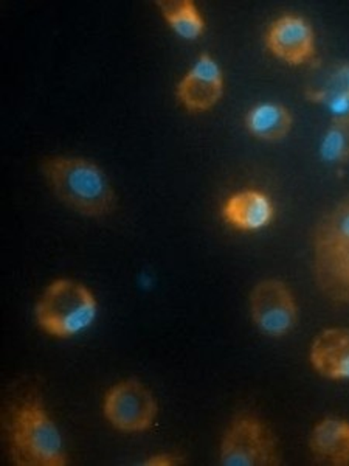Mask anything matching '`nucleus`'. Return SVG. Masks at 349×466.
<instances>
[{
    "mask_svg": "<svg viewBox=\"0 0 349 466\" xmlns=\"http://www.w3.org/2000/svg\"><path fill=\"white\" fill-rule=\"evenodd\" d=\"M274 217V204L260 190L236 191L224 202L223 218L225 223L241 232L263 230L270 226Z\"/></svg>",
    "mask_w": 349,
    "mask_h": 466,
    "instance_id": "nucleus-11",
    "label": "nucleus"
},
{
    "mask_svg": "<svg viewBox=\"0 0 349 466\" xmlns=\"http://www.w3.org/2000/svg\"><path fill=\"white\" fill-rule=\"evenodd\" d=\"M314 370L333 381H349V329H326L314 338L309 351Z\"/></svg>",
    "mask_w": 349,
    "mask_h": 466,
    "instance_id": "nucleus-10",
    "label": "nucleus"
},
{
    "mask_svg": "<svg viewBox=\"0 0 349 466\" xmlns=\"http://www.w3.org/2000/svg\"><path fill=\"white\" fill-rule=\"evenodd\" d=\"M320 153L323 159L333 164L349 162V118L333 120L323 136Z\"/></svg>",
    "mask_w": 349,
    "mask_h": 466,
    "instance_id": "nucleus-16",
    "label": "nucleus"
},
{
    "mask_svg": "<svg viewBox=\"0 0 349 466\" xmlns=\"http://www.w3.org/2000/svg\"><path fill=\"white\" fill-rule=\"evenodd\" d=\"M36 322L56 339H72L89 329L98 318L94 292L80 281L58 279L52 281L35 308Z\"/></svg>",
    "mask_w": 349,
    "mask_h": 466,
    "instance_id": "nucleus-3",
    "label": "nucleus"
},
{
    "mask_svg": "<svg viewBox=\"0 0 349 466\" xmlns=\"http://www.w3.org/2000/svg\"><path fill=\"white\" fill-rule=\"evenodd\" d=\"M219 461L223 466H276L280 451L275 437L260 420L243 415L225 431Z\"/></svg>",
    "mask_w": 349,
    "mask_h": 466,
    "instance_id": "nucleus-4",
    "label": "nucleus"
},
{
    "mask_svg": "<svg viewBox=\"0 0 349 466\" xmlns=\"http://www.w3.org/2000/svg\"><path fill=\"white\" fill-rule=\"evenodd\" d=\"M244 123L254 138L280 142L291 133L294 118L289 109L280 103H260L247 112Z\"/></svg>",
    "mask_w": 349,
    "mask_h": 466,
    "instance_id": "nucleus-13",
    "label": "nucleus"
},
{
    "mask_svg": "<svg viewBox=\"0 0 349 466\" xmlns=\"http://www.w3.org/2000/svg\"><path fill=\"white\" fill-rule=\"evenodd\" d=\"M159 406L153 392L138 380L116 382L105 395L103 413L112 428L125 434H140L153 428Z\"/></svg>",
    "mask_w": 349,
    "mask_h": 466,
    "instance_id": "nucleus-5",
    "label": "nucleus"
},
{
    "mask_svg": "<svg viewBox=\"0 0 349 466\" xmlns=\"http://www.w3.org/2000/svg\"><path fill=\"white\" fill-rule=\"evenodd\" d=\"M311 100L328 109L333 120L349 118V92L334 86L326 85L323 89L313 90L307 94Z\"/></svg>",
    "mask_w": 349,
    "mask_h": 466,
    "instance_id": "nucleus-17",
    "label": "nucleus"
},
{
    "mask_svg": "<svg viewBox=\"0 0 349 466\" xmlns=\"http://www.w3.org/2000/svg\"><path fill=\"white\" fill-rule=\"evenodd\" d=\"M166 25L185 41H196L205 32V21L196 4L191 0H160L157 2Z\"/></svg>",
    "mask_w": 349,
    "mask_h": 466,
    "instance_id": "nucleus-14",
    "label": "nucleus"
},
{
    "mask_svg": "<svg viewBox=\"0 0 349 466\" xmlns=\"http://www.w3.org/2000/svg\"><path fill=\"white\" fill-rule=\"evenodd\" d=\"M309 448L315 461L334 466H349V421L326 417L314 426Z\"/></svg>",
    "mask_w": 349,
    "mask_h": 466,
    "instance_id": "nucleus-12",
    "label": "nucleus"
},
{
    "mask_svg": "<svg viewBox=\"0 0 349 466\" xmlns=\"http://www.w3.org/2000/svg\"><path fill=\"white\" fill-rule=\"evenodd\" d=\"M250 316L254 327L270 338H283L295 329L298 308L284 281L263 280L250 292Z\"/></svg>",
    "mask_w": 349,
    "mask_h": 466,
    "instance_id": "nucleus-6",
    "label": "nucleus"
},
{
    "mask_svg": "<svg viewBox=\"0 0 349 466\" xmlns=\"http://www.w3.org/2000/svg\"><path fill=\"white\" fill-rule=\"evenodd\" d=\"M265 44L270 54L291 66L307 63L315 55L313 27L296 15L278 17L267 30Z\"/></svg>",
    "mask_w": 349,
    "mask_h": 466,
    "instance_id": "nucleus-8",
    "label": "nucleus"
},
{
    "mask_svg": "<svg viewBox=\"0 0 349 466\" xmlns=\"http://www.w3.org/2000/svg\"><path fill=\"white\" fill-rule=\"evenodd\" d=\"M314 272L323 294L349 303V244H314Z\"/></svg>",
    "mask_w": 349,
    "mask_h": 466,
    "instance_id": "nucleus-9",
    "label": "nucleus"
},
{
    "mask_svg": "<svg viewBox=\"0 0 349 466\" xmlns=\"http://www.w3.org/2000/svg\"><path fill=\"white\" fill-rule=\"evenodd\" d=\"M328 85L349 92V64H344L342 67L337 69V72H334Z\"/></svg>",
    "mask_w": 349,
    "mask_h": 466,
    "instance_id": "nucleus-18",
    "label": "nucleus"
},
{
    "mask_svg": "<svg viewBox=\"0 0 349 466\" xmlns=\"http://www.w3.org/2000/svg\"><path fill=\"white\" fill-rule=\"evenodd\" d=\"M314 244H349V202L340 204L323 218L315 228Z\"/></svg>",
    "mask_w": 349,
    "mask_h": 466,
    "instance_id": "nucleus-15",
    "label": "nucleus"
},
{
    "mask_svg": "<svg viewBox=\"0 0 349 466\" xmlns=\"http://www.w3.org/2000/svg\"><path fill=\"white\" fill-rule=\"evenodd\" d=\"M179 463V457L170 456V454H157V456H151L148 461H144V465L146 466H175Z\"/></svg>",
    "mask_w": 349,
    "mask_h": 466,
    "instance_id": "nucleus-19",
    "label": "nucleus"
},
{
    "mask_svg": "<svg viewBox=\"0 0 349 466\" xmlns=\"http://www.w3.org/2000/svg\"><path fill=\"white\" fill-rule=\"evenodd\" d=\"M223 69L208 54H202L177 85V98L193 114L210 111L223 98Z\"/></svg>",
    "mask_w": 349,
    "mask_h": 466,
    "instance_id": "nucleus-7",
    "label": "nucleus"
},
{
    "mask_svg": "<svg viewBox=\"0 0 349 466\" xmlns=\"http://www.w3.org/2000/svg\"><path fill=\"white\" fill-rule=\"evenodd\" d=\"M10 452L17 466H65L69 463L64 439L43 403L33 398L11 417Z\"/></svg>",
    "mask_w": 349,
    "mask_h": 466,
    "instance_id": "nucleus-2",
    "label": "nucleus"
},
{
    "mask_svg": "<svg viewBox=\"0 0 349 466\" xmlns=\"http://www.w3.org/2000/svg\"><path fill=\"white\" fill-rule=\"evenodd\" d=\"M43 175L55 197L85 217H105L115 207V191L98 165L85 157L58 156L44 160Z\"/></svg>",
    "mask_w": 349,
    "mask_h": 466,
    "instance_id": "nucleus-1",
    "label": "nucleus"
}]
</instances>
